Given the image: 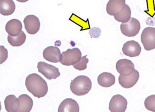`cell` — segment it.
<instances>
[{
	"label": "cell",
	"mask_w": 155,
	"mask_h": 112,
	"mask_svg": "<svg viewBox=\"0 0 155 112\" xmlns=\"http://www.w3.org/2000/svg\"><path fill=\"white\" fill-rule=\"evenodd\" d=\"M126 5V0H109L106 11L109 15L114 16L122 11Z\"/></svg>",
	"instance_id": "4fadbf2b"
},
{
	"label": "cell",
	"mask_w": 155,
	"mask_h": 112,
	"mask_svg": "<svg viewBox=\"0 0 155 112\" xmlns=\"http://www.w3.org/2000/svg\"><path fill=\"white\" fill-rule=\"evenodd\" d=\"M144 104L148 110L155 112V95L149 96L145 99Z\"/></svg>",
	"instance_id": "7402d4cb"
},
{
	"label": "cell",
	"mask_w": 155,
	"mask_h": 112,
	"mask_svg": "<svg viewBox=\"0 0 155 112\" xmlns=\"http://www.w3.org/2000/svg\"><path fill=\"white\" fill-rule=\"evenodd\" d=\"M97 82L100 86L104 88H108L115 84L116 78L111 73L104 72L98 77Z\"/></svg>",
	"instance_id": "e0dca14e"
},
{
	"label": "cell",
	"mask_w": 155,
	"mask_h": 112,
	"mask_svg": "<svg viewBox=\"0 0 155 112\" xmlns=\"http://www.w3.org/2000/svg\"><path fill=\"white\" fill-rule=\"evenodd\" d=\"M87 55L82 56L81 59L73 66L75 69L79 71H83L87 68V64L88 63L89 60L87 58Z\"/></svg>",
	"instance_id": "603a6c76"
},
{
	"label": "cell",
	"mask_w": 155,
	"mask_h": 112,
	"mask_svg": "<svg viewBox=\"0 0 155 112\" xmlns=\"http://www.w3.org/2000/svg\"><path fill=\"white\" fill-rule=\"evenodd\" d=\"M25 84L28 91L38 98L44 97L48 92L47 82L36 73H32L28 75L25 79Z\"/></svg>",
	"instance_id": "6da1fadb"
},
{
	"label": "cell",
	"mask_w": 155,
	"mask_h": 112,
	"mask_svg": "<svg viewBox=\"0 0 155 112\" xmlns=\"http://www.w3.org/2000/svg\"><path fill=\"white\" fill-rule=\"evenodd\" d=\"M92 88V82L88 77L79 75L71 81L70 88L71 92L75 95L82 96L87 94Z\"/></svg>",
	"instance_id": "7a4b0ae2"
},
{
	"label": "cell",
	"mask_w": 155,
	"mask_h": 112,
	"mask_svg": "<svg viewBox=\"0 0 155 112\" xmlns=\"http://www.w3.org/2000/svg\"><path fill=\"white\" fill-rule=\"evenodd\" d=\"M19 107L17 112H30L33 105V101L30 96L23 94L18 97Z\"/></svg>",
	"instance_id": "2e32d148"
},
{
	"label": "cell",
	"mask_w": 155,
	"mask_h": 112,
	"mask_svg": "<svg viewBox=\"0 0 155 112\" xmlns=\"http://www.w3.org/2000/svg\"><path fill=\"white\" fill-rule=\"evenodd\" d=\"M131 11L129 6L126 4L120 14L114 16L115 20L118 22L125 23L129 21L131 18Z\"/></svg>",
	"instance_id": "ffe728a7"
},
{
	"label": "cell",
	"mask_w": 155,
	"mask_h": 112,
	"mask_svg": "<svg viewBox=\"0 0 155 112\" xmlns=\"http://www.w3.org/2000/svg\"><path fill=\"white\" fill-rule=\"evenodd\" d=\"M141 41L145 50L150 51L155 49V28L147 27L141 35Z\"/></svg>",
	"instance_id": "5b68a950"
},
{
	"label": "cell",
	"mask_w": 155,
	"mask_h": 112,
	"mask_svg": "<svg viewBox=\"0 0 155 112\" xmlns=\"http://www.w3.org/2000/svg\"><path fill=\"white\" fill-rule=\"evenodd\" d=\"M43 56L45 59L49 62L57 63L60 62L61 53L59 48L50 46L47 47L44 50Z\"/></svg>",
	"instance_id": "7c38bea8"
},
{
	"label": "cell",
	"mask_w": 155,
	"mask_h": 112,
	"mask_svg": "<svg viewBox=\"0 0 155 112\" xmlns=\"http://www.w3.org/2000/svg\"><path fill=\"white\" fill-rule=\"evenodd\" d=\"M121 32L127 37H135L140 29V24L139 21L134 18H131L129 21L120 25Z\"/></svg>",
	"instance_id": "277c9868"
},
{
	"label": "cell",
	"mask_w": 155,
	"mask_h": 112,
	"mask_svg": "<svg viewBox=\"0 0 155 112\" xmlns=\"http://www.w3.org/2000/svg\"><path fill=\"white\" fill-rule=\"evenodd\" d=\"M16 1L20 3H25V2H28L29 0H16Z\"/></svg>",
	"instance_id": "d4e9b609"
},
{
	"label": "cell",
	"mask_w": 155,
	"mask_h": 112,
	"mask_svg": "<svg viewBox=\"0 0 155 112\" xmlns=\"http://www.w3.org/2000/svg\"><path fill=\"white\" fill-rule=\"evenodd\" d=\"M5 108L8 112H17L19 107L18 98L14 95L7 96L4 101Z\"/></svg>",
	"instance_id": "ac0fdd59"
},
{
	"label": "cell",
	"mask_w": 155,
	"mask_h": 112,
	"mask_svg": "<svg viewBox=\"0 0 155 112\" xmlns=\"http://www.w3.org/2000/svg\"><path fill=\"white\" fill-rule=\"evenodd\" d=\"M25 28L29 34L34 35L39 30L41 24L38 18L35 15H28L24 20Z\"/></svg>",
	"instance_id": "ba28073f"
},
{
	"label": "cell",
	"mask_w": 155,
	"mask_h": 112,
	"mask_svg": "<svg viewBox=\"0 0 155 112\" xmlns=\"http://www.w3.org/2000/svg\"><path fill=\"white\" fill-rule=\"evenodd\" d=\"M82 58V53L78 48L68 49L61 54L60 63L65 66H73Z\"/></svg>",
	"instance_id": "3957f363"
},
{
	"label": "cell",
	"mask_w": 155,
	"mask_h": 112,
	"mask_svg": "<svg viewBox=\"0 0 155 112\" xmlns=\"http://www.w3.org/2000/svg\"><path fill=\"white\" fill-rule=\"evenodd\" d=\"M124 55L130 57L139 56L141 51V46L139 43L135 41L130 40L124 44L122 49Z\"/></svg>",
	"instance_id": "9c48e42d"
},
{
	"label": "cell",
	"mask_w": 155,
	"mask_h": 112,
	"mask_svg": "<svg viewBox=\"0 0 155 112\" xmlns=\"http://www.w3.org/2000/svg\"><path fill=\"white\" fill-rule=\"evenodd\" d=\"M139 78V72L137 70L134 69L130 75H120L118 78L119 83L122 87L125 88H130L137 84Z\"/></svg>",
	"instance_id": "8fae6325"
},
{
	"label": "cell",
	"mask_w": 155,
	"mask_h": 112,
	"mask_svg": "<svg viewBox=\"0 0 155 112\" xmlns=\"http://www.w3.org/2000/svg\"><path fill=\"white\" fill-rule=\"evenodd\" d=\"M22 25L17 19H12L6 24L5 30L8 35L12 37H17L22 32Z\"/></svg>",
	"instance_id": "9a60e30c"
},
{
	"label": "cell",
	"mask_w": 155,
	"mask_h": 112,
	"mask_svg": "<svg viewBox=\"0 0 155 112\" xmlns=\"http://www.w3.org/2000/svg\"><path fill=\"white\" fill-rule=\"evenodd\" d=\"M127 104V99L122 95H114L110 100L109 109L111 112H124Z\"/></svg>",
	"instance_id": "52a82bcc"
},
{
	"label": "cell",
	"mask_w": 155,
	"mask_h": 112,
	"mask_svg": "<svg viewBox=\"0 0 155 112\" xmlns=\"http://www.w3.org/2000/svg\"><path fill=\"white\" fill-rule=\"evenodd\" d=\"M26 36L23 31L17 37H12L8 35L7 41L13 46L18 47L22 45L26 40Z\"/></svg>",
	"instance_id": "44dd1931"
},
{
	"label": "cell",
	"mask_w": 155,
	"mask_h": 112,
	"mask_svg": "<svg viewBox=\"0 0 155 112\" xmlns=\"http://www.w3.org/2000/svg\"><path fill=\"white\" fill-rule=\"evenodd\" d=\"M79 106L78 102L71 98H66L59 105L58 112H79Z\"/></svg>",
	"instance_id": "5bb4252c"
},
{
	"label": "cell",
	"mask_w": 155,
	"mask_h": 112,
	"mask_svg": "<svg viewBox=\"0 0 155 112\" xmlns=\"http://www.w3.org/2000/svg\"><path fill=\"white\" fill-rule=\"evenodd\" d=\"M37 67L38 72L48 80L56 79L60 75L58 68L46 62L42 61L38 62Z\"/></svg>",
	"instance_id": "8992f818"
},
{
	"label": "cell",
	"mask_w": 155,
	"mask_h": 112,
	"mask_svg": "<svg viewBox=\"0 0 155 112\" xmlns=\"http://www.w3.org/2000/svg\"><path fill=\"white\" fill-rule=\"evenodd\" d=\"M15 5L13 0H1V14L4 16L12 15L15 10Z\"/></svg>",
	"instance_id": "d6986e66"
},
{
	"label": "cell",
	"mask_w": 155,
	"mask_h": 112,
	"mask_svg": "<svg viewBox=\"0 0 155 112\" xmlns=\"http://www.w3.org/2000/svg\"><path fill=\"white\" fill-rule=\"evenodd\" d=\"M1 64L5 62L8 58V51L5 47L1 46Z\"/></svg>",
	"instance_id": "cb8c5ba5"
},
{
	"label": "cell",
	"mask_w": 155,
	"mask_h": 112,
	"mask_svg": "<svg viewBox=\"0 0 155 112\" xmlns=\"http://www.w3.org/2000/svg\"><path fill=\"white\" fill-rule=\"evenodd\" d=\"M116 69L121 75L128 76L131 74L134 69V63L127 59H121L116 62Z\"/></svg>",
	"instance_id": "30bf717a"
}]
</instances>
